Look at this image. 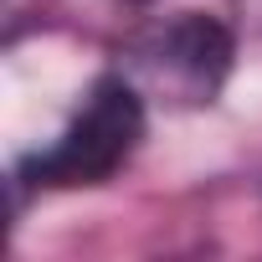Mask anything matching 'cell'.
<instances>
[{"label": "cell", "mask_w": 262, "mask_h": 262, "mask_svg": "<svg viewBox=\"0 0 262 262\" xmlns=\"http://www.w3.org/2000/svg\"><path fill=\"white\" fill-rule=\"evenodd\" d=\"M139 139H144V93L123 72L103 77L93 82L82 113L62 128V139L21 165V180L26 185H98L118 165H128Z\"/></svg>", "instance_id": "6da1fadb"}, {"label": "cell", "mask_w": 262, "mask_h": 262, "mask_svg": "<svg viewBox=\"0 0 262 262\" xmlns=\"http://www.w3.org/2000/svg\"><path fill=\"white\" fill-rule=\"evenodd\" d=\"M231 67V36L211 16H175L128 47L123 77L149 98L165 103H211Z\"/></svg>", "instance_id": "7a4b0ae2"}]
</instances>
